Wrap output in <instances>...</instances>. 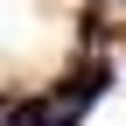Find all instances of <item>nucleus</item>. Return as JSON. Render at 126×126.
Listing matches in <instances>:
<instances>
[{
  "instance_id": "obj_1",
  "label": "nucleus",
  "mask_w": 126,
  "mask_h": 126,
  "mask_svg": "<svg viewBox=\"0 0 126 126\" xmlns=\"http://www.w3.org/2000/svg\"><path fill=\"white\" fill-rule=\"evenodd\" d=\"M7 126H42V105H14V112H7Z\"/></svg>"
}]
</instances>
